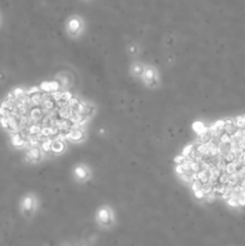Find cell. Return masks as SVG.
Segmentation results:
<instances>
[{
    "mask_svg": "<svg viewBox=\"0 0 245 246\" xmlns=\"http://www.w3.org/2000/svg\"><path fill=\"white\" fill-rule=\"evenodd\" d=\"M91 107L60 84L16 90L1 108L3 123L18 147L34 161L61 154L81 142Z\"/></svg>",
    "mask_w": 245,
    "mask_h": 246,
    "instance_id": "1",
    "label": "cell"
},
{
    "mask_svg": "<svg viewBox=\"0 0 245 246\" xmlns=\"http://www.w3.org/2000/svg\"><path fill=\"white\" fill-rule=\"evenodd\" d=\"M242 133L231 123L202 127L178 158V173L201 199L225 197L239 181L244 150Z\"/></svg>",
    "mask_w": 245,
    "mask_h": 246,
    "instance_id": "2",
    "label": "cell"
},
{
    "mask_svg": "<svg viewBox=\"0 0 245 246\" xmlns=\"http://www.w3.org/2000/svg\"><path fill=\"white\" fill-rule=\"evenodd\" d=\"M141 82L149 87V88H155L160 84V76H159V72L155 67L153 66H145L144 65V68H143V72L141 77H139Z\"/></svg>",
    "mask_w": 245,
    "mask_h": 246,
    "instance_id": "3",
    "label": "cell"
},
{
    "mask_svg": "<svg viewBox=\"0 0 245 246\" xmlns=\"http://www.w3.org/2000/svg\"><path fill=\"white\" fill-rule=\"evenodd\" d=\"M113 215L114 212L112 210V208H109L108 205H101L95 212L96 221L101 226H109L113 222Z\"/></svg>",
    "mask_w": 245,
    "mask_h": 246,
    "instance_id": "4",
    "label": "cell"
},
{
    "mask_svg": "<svg viewBox=\"0 0 245 246\" xmlns=\"http://www.w3.org/2000/svg\"><path fill=\"white\" fill-rule=\"evenodd\" d=\"M74 178H75L76 181L85 183V181H88L89 179L91 178V171H90V168L87 164H77L74 168Z\"/></svg>",
    "mask_w": 245,
    "mask_h": 246,
    "instance_id": "5",
    "label": "cell"
},
{
    "mask_svg": "<svg viewBox=\"0 0 245 246\" xmlns=\"http://www.w3.org/2000/svg\"><path fill=\"white\" fill-rule=\"evenodd\" d=\"M22 208H23V211H25L27 214L33 212L35 210V208H36V198L33 195H28L27 197L23 199Z\"/></svg>",
    "mask_w": 245,
    "mask_h": 246,
    "instance_id": "6",
    "label": "cell"
},
{
    "mask_svg": "<svg viewBox=\"0 0 245 246\" xmlns=\"http://www.w3.org/2000/svg\"><path fill=\"white\" fill-rule=\"evenodd\" d=\"M68 31L71 36H78L82 31V25L79 21H72L71 23H68Z\"/></svg>",
    "mask_w": 245,
    "mask_h": 246,
    "instance_id": "7",
    "label": "cell"
},
{
    "mask_svg": "<svg viewBox=\"0 0 245 246\" xmlns=\"http://www.w3.org/2000/svg\"><path fill=\"white\" fill-rule=\"evenodd\" d=\"M143 68H144V65L141 64V62H135L131 65V75L136 78H139L143 72Z\"/></svg>",
    "mask_w": 245,
    "mask_h": 246,
    "instance_id": "8",
    "label": "cell"
},
{
    "mask_svg": "<svg viewBox=\"0 0 245 246\" xmlns=\"http://www.w3.org/2000/svg\"><path fill=\"white\" fill-rule=\"evenodd\" d=\"M128 49H129V54L132 55V56H136L139 53V47H137L135 45H130L129 47H128Z\"/></svg>",
    "mask_w": 245,
    "mask_h": 246,
    "instance_id": "9",
    "label": "cell"
}]
</instances>
